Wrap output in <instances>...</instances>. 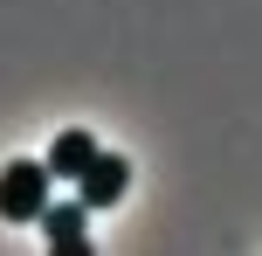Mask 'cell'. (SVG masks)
<instances>
[{"mask_svg":"<svg viewBox=\"0 0 262 256\" xmlns=\"http://www.w3.org/2000/svg\"><path fill=\"white\" fill-rule=\"evenodd\" d=\"M90 160H97V139L69 125V132H62V139L49 146V160H41V166H49V180H76V173H83Z\"/></svg>","mask_w":262,"mask_h":256,"instance_id":"277c9868","label":"cell"},{"mask_svg":"<svg viewBox=\"0 0 262 256\" xmlns=\"http://www.w3.org/2000/svg\"><path fill=\"white\" fill-rule=\"evenodd\" d=\"M49 201V166L41 160H7L0 166V215L7 222H35Z\"/></svg>","mask_w":262,"mask_h":256,"instance_id":"6da1fadb","label":"cell"},{"mask_svg":"<svg viewBox=\"0 0 262 256\" xmlns=\"http://www.w3.org/2000/svg\"><path fill=\"white\" fill-rule=\"evenodd\" d=\"M124 187H131V160H124V152H97V160L76 173V201L90 208V215H97V208H111Z\"/></svg>","mask_w":262,"mask_h":256,"instance_id":"7a4b0ae2","label":"cell"},{"mask_svg":"<svg viewBox=\"0 0 262 256\" xmlns=\"http://www.w3.org/2000/svg\"><path fill=\"white\" fill-rule=\"evenodd\" d=\"M41 235H49V249H62V256H83L90 249V235H83V222H90V208L83 201H41Z\"/></svg>","mask_w":262,"mask_h":256,"instance_id":"3957f363","label":"cell"}]
</instances>
